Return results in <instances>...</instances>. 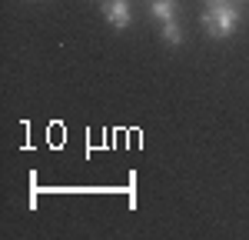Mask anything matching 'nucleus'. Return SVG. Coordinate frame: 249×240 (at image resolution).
<instances>
[{
  "mask_svg": "<svg viewBox=\"0 0 249 240\" xmlns=\"http://www.w3.org/2000/svg\"><path fill=\"white\" fill-rule=\"evenodd\" d=\"M249 0H219V3H206V10L199 14V23H203V30L216 40H226L232 37V30L239 27V20H243V7H246Z\"/></svg>",
  "mask_w": 249,
  "mask_h": 240,
  "instance_id": "1",
  "label": "nucleus"
},
{
  "mask_svg": "<svg viewBox=\"0 0 249 240\" xmlns=\"http://www.w3.org/2000/svg\"><path fill=\"white\" fill-rule=\"evenodd\" d=\"M103 17H107L110 27L123 30L133 20V7H130V0H103Z\"/></svg>",
  "mask_w": 249,
  "mask_h": 240,
  "instance_id": "2",
  "label": "nucleus"
},
{
  "mask_svg": "<svg viewBox=\"0 0 249 240\" xmlns=\"http://www.w3.org/2000/svg\"><path fill=\"white\" fill-rule=\"evenodd\" d=\"M146 3H150V14H153L160 23L176 20V0H146Z\"/></svg>",
  "mask_w": 249,
  "mask_h": 240,
  "instance_id": "3",
  "label": "nucleus"
},
{
  "mask_svg": "<svg viewBox=\"0 0 249 240\" xmlns=\"http://www.w3.org/2000/svg\"><path fill=\"white\" fill-rule=\"evenodd\" d=\"M163 40H166L170 47H179V43H183V30H179L176 20H166V23H163Z\"/></svg>",
  "mask_w": 249,
  "mask_h": 240,
  "instance_id": "4",
  "label": "nucleus"
},
{
  "mask_svg": "<svg viewBox=\"0 0 249 240\" xmlns=\"http://www.w3.org/2000/svg\"><path fill=\"white\" fill-rule=\"evenodd\" d=\"M206 3H219V0H206Z\"/></svg>",
  "mask_w": 249,
  "mask_h": 240,
  "instance_id": "5",
  "label": "nucleus"
}]
</instances>
